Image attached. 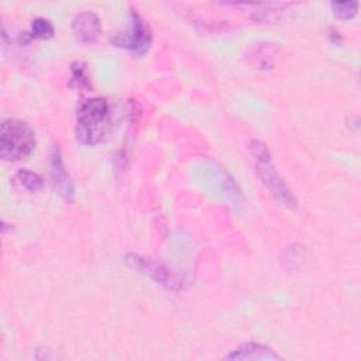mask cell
<instances>
[{
  "instance_id": "obj_4",
  "label": "cell",
  "mask_w": 361,
  "mask_h": 361,
  "mask_svg": "<svg viewBox=\"0 0 361 361\" xmlns=\"http://www.w3.org/2000/svg\"><path fill=\"white\" fill-rule=\"evenodd\" d=\"M111 44L135 55H144L151 45L152 35L147 23L134 10L130 13V21L124 31L111 37Z\"/></svg>"
},
{
  "instance_id": "obj_5",
  "label": "cell",
  "mask_w": 361,
  "mask_h": 361,
  "mask_svg": "<svg viewBox=\"0 0 361 361\" xmlns=\"http://www.w3.org/2000/svg\"><path fill=\"white\" fill-rule=\"evenodd\" d=\"M124 261L130 268L148 276L149 279L162 285L166 289L180 290L185 288L186 281L180 275L172 272L165 265H162L161 262H157L152 258H147L138 254H127Z\"/></svg>"
},
{
  "instance_id": "obj_2",
  "label": "cell",
  "mask_w": 361,
  "mask_h": 361,
  "mask_svg": "<svg viewBox=\"0 0 361 361\" xmlns=\"http://www.w3.org/2000/svg\"><path fill=\"white\" fill-rule=\"evenodd\" d=\"M250 151L255 159V172L264 186L281 204L289 209H295L298 200L289 186L279 176L268 147L262 141L252 140L250 142Z\"/></svg>"
},
{
  "instance_id": "obj_9",
  "label": "cell",
  "mask_w": 361,
  "mask_h": 361,
  "mask_svg": "<svg viewBox=\"0 0 361 361\" xmlns=\"http://www.w3.org/2000/svg\"><path fill=\"white\" fill-rule=\"evenodd\" d=\"M13 182L21 188V189H25L28 192H37V190H41L42 186H44V179L41 175L32 172V171H28V169H20L17 171V173L14 175L13 178Z\"/></svg>"
},
{
  "instance_id": "obj_10",
  "label": "cell",
  "mask_w": 361,
  "mask_h": 361,
  "mask_svg": "<svg viewBox=\"0 0 361 361\" xmlns=\"http://www.w3.org/2000/svg\"><path fill=\"white\" fill-rule=\"evenodd\" d=\"M71 86L89 90L90 89V79L87 75L86 63L82 61H76L71 66Z\"/></svg>"
},
{
  "instance_id": "obj_3",
  "label": "cell",
  "mask_w": 361,
  "mask_h": 361,
  "mask_svg": "<svg viewBox=\"0 0 361 361\" xmlns=\"http://www.w3.org/2000/svg\"><path fill=\"white\" fill-rule=\"evenodd\" d=\"M35 148L34 130L24 121L7 118L1 123L0 157L3 161L16 162L27 158Z\"/></svg>"
},
{
  "instance_id": "obj_1",
  "label": "cell",
  "mask_w": 361,
  "mask_h": 361,
  "mask_svg": "<svg viewBox=\"0 0 361 361\" xmlns=\"http://www.w3.org/2000/svg\"><path fill=\"white\" fill-rule=\"evenodd\" d=\"M111 128L110 103L104 97L85 100L76 113V140L83 145L100 142Z\"/></svg>"
},
{
  "instance_id": "obj_8",
  "label": "cell",
  "mask_w": 361,
  "mask_h": 361,
  "mask_svg": "<svg viewBox=\"0 0 361 361\" xmlns=\"http://www.w3.org/2000/svg\"><path fill=\"white\" fill-rule=\"evenodd\" d=\"M224 358L227 360H279V355L275 354L269 347L258 343H245L238 348L233 350Z\"/></svg>"
},
{
  "instance_id": "obj_7",
  "label": "cell",
  "mask_w": 361,
  "mask_h": 361,
  "mask_svg": "<svg viewBox=\"0 0 361 361\" xmlns=\"http://www.w3.org/2000/svg\"><path fill=\"white\" fill-rule=\"evenodd\" d=\"M102 31V24L99 17L92 11H83L75 16L72 20V32L78 41L82 44L94 42Z\"/></svg>"
},
{
  "instance_id": "obj_6",
  "label": "cell",
  "mask_w": 361,
  "mask_h": 361,
  "mask_svg": "<svg viewBox=\"0 0 361 361\" xmlns=\"http://www.w3.org/2000/svg\"><path fill=\"white\" fill-rule=\"evenodd\" d=\"M49 172H51V179L54 183V189L56 193L66 202H71L73 199V185L72 180L65 169L61 149L58 147H54L52 154H51V162H49Z\"/></svg>"
},
{
  "instance_id": "obj_12",
  "label": "cell",
  "mask_w": 361,
  "mask_h": 361,
  "mask_svg": "<svg viewBox=\"0 0 361 361\" xmlns=\"http://www.w3.org/2000/svg\"><path fill=\"white\" fill-rule=\"evenodd\" d=\"M331 10L337 18L350 20L357 14L358 3L357 1H333Z\"/></svg>"
},
{
  "instance_id": "obj_11",
  "label": "cell",
  "mask_w": 361,
  "mask_h": 361,
  "mask_svg": "<svg viewBox=\"0 0 361 361\" xmlns=\"http://www.w3.org/2000/svg\"><path fill=\"white\" fill-rule=\"evenodd\" d=\"M55 34V28L52 25V23L47 18H35L31 21V27H30V35L32 38L37 39H48L52 38Z\"/></svg>"
}]
</instances>
